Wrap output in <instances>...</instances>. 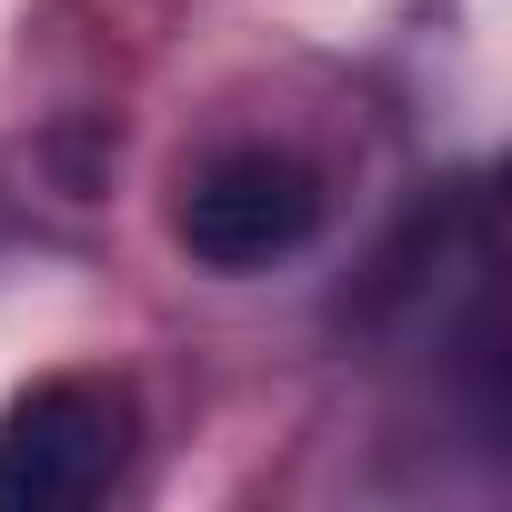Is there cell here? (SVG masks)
I'll list each match as a JSON object with an SVG mask.
<instances>
[{
	"instance_id": "cell-1",
	"label": "cell",
	"mask_w": 512,
	"mask_h": 512,
	"mask_svg": "<svg viewBox=\"0 0 512 512\" xmlns=\"http://www.w3.org/2000/svg\"><path fill=\"white\" fill-rule=\"evenodd\" d=\"M332 221V181L322 161H302L292 141H221L181 171V201H171V231L201 272H272L292 251H312Z\"/></svg>"
},
{
	"instance_id": "cell-2",
	"label": "cell",
	"mask_w": 512,
	"mask_h": 512,
	"mask_svg": "<svg viewBox=\"0 0 512 512\" xmlns=\"http://www.w3.org/2000/svg\"><path fill=\"white\" fill-rule=\"evenodd\" d=\"M131 392L101 372H51L0 412V512H81L131 472Z\"/></svg>"
}]
</instances>
